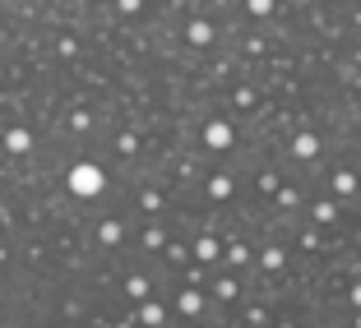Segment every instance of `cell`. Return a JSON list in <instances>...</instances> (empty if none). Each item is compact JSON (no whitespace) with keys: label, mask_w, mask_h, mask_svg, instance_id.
I'll return each instance as SVG.
<instances>
[{"label":"cell","mask_w":361,"mask_h":328,"mask_svg":"<svg viewBox=\"0 0 361 328\" xmlns=\"http://www.w3.org/2000/svg\"><path fill=\"white\" fill-rule=\"evenodd\" d=\"M75 190H97V171L93 167H79L75 171Z\"/></svg>","instance_id":"obj_1"}]
</instances>
